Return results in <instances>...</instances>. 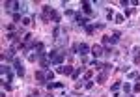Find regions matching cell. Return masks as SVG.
Instances as JSON below:
<instances>
[{
    "label": "cell",
    "instance_id": "9",
    "mask_svg": "<svg viewBox=\"0 0 140 97\" xmlns=\"http://www.w3.org/2000/svg\"><path fill=\"white\" fill-rule=\"evenodd\" d=\"M47 88H49V90H54V88H64V84H62V82H49V84H47Z\"/></svg>",
    "mask_w": 140,
    "mask_h": 97
},
{
    "label": "cell",
    "instance_id": "14",
    "mask_svg": "<svg viewBox=\"0 0 140 97\" xmlns=\"http://www.w3.org/2000/svg\"><path fill=\"white\" fill-rule=\"evenodd\" d=\"M19 21H22V19H21V13H15V15H13V22H19Z\"/></svg>",
    "mask_w": 140,
    "mask_h": 97
},
{
    "label": "cell",
    "instance_id": "6",
    "mask_svg": "<svg viewBox=\"0 0 140 97\" xmlns=\"http://www.w3.org/2000/svg\"><path fill=\"white\" fill-rule=\"evenodd\" d=\"M108 71H110V69H105V71H103L101 75L97 77V84H103V82L106 80V77H108Z\"/></svg>",
    "mask_w": 140,
    "mask_h": 97
},
{
    "label": "cell",
    "instance_id": "15",
    "mask_svg": "<svg viewBox=\"0 0 140 97\" xmlns=\"http://www.w3.org/2000/svg\"><path fill=\"white\" fill-rule=\"evenodd\" d=\"M52 78H54V73H52V71H47V80H49V82H51Z\"/></svg>",
    "mask_w": 140,
    "mask_h": 97
},
{
    "label": "cell",
    "instance_id": "5",
    "mask_svg": "<svg viewBox=\"0 0 140 97\" xmlns=\"http://www.w3.org/2000/svg\"><path fill=\"white\" fill-rule=\"evenodd\" d=\"M103 52H105V51H103L101 45H93V47H92V54H93V56H103Z\"/></svg>",
    "mask_w": 140,
    "mask_h": 97
},
{
    "label": "cell",
    "instance_id": "10",
    "mask_svg": "<svg viewBox=\"0 0 140 97\" xmlns=\"http://www.w3.org/2000/svg\"><path fill=\"white\" fill-rule=\"evenodd\" d=\"M51 62L52 63H62V62H64V54H58V52H56V56L51 60Z\"/></svg>",
    "mask_w": 140,
    "mask_h": 97
},
{
    "label": "cell",
    "instance_id": "19",
    "mask_svg": "<svg viewBox=\"0 0 140 97\" xmlns=\"http://www.w3.org/2000/svg\"><path fill=\"white\" fill-rule=\"evenodd\" d=\"M123 92H125V93H129V92H131V86H129L127 82H125V84H123Z\"/></svg>",
    "mask_w": 140,
    "mask_h": 97
},
{
    "label": "cell",
    "instance_id": "11",
    "mask_svg": "<svg viewBox=\"0 0 140 97\" xmlns=\"http://www.w3.org/2000/svg\"><path fill=\"white\" fill-rule=\"evenodd\" d=\"M36 78H38L39 82H43V80L47 78V75H45V73H43V71H36Z\"/></svg>",
    "mask_w": 140,
    "mask_h": 97
},
{
    "label": "cell",
    "instance_id": "4",
    "mask_svg": "<svg viewBox=\"0 0 140 97\" xmlns=\"http://www.w3.org/2000/svg\"><path fill=\"white\" fill-rule=\"evenodd\" d=\"M58 73H60V75H73V67H71V65H60Z\"/></svg>",
    "mask_w": 140,
    "mask_h": 97
},
{
    "label": "cell",
    "instance_id": "7",
    "mask_svg": "<svg viewBox=\"0 0 140 97\" xmlns=\"http://www.w3.org/2000/svg\"><path fill=\"white\" fill-rule=\"evenodd\" d=\"M90 51H92V49H90L86 43H80V45H79V52H80V54H88Z\"/></svg>",
    "mask_w": 140,
    "mask_h": 97
},
{
    "label": "cell",
    "instance_id": "2",
    "mask_svg": "<svg viewBox=\"0 0 140 97\" xmlns=\"http://www.w3.org/2000/svg\"><path fill=\"white\" fill-rule=\"evenodd\" d=\"M120 39V32H114L112 36H103V43L105 45H116Z\"/></svg>",
    "mask_w": 140,
    "mask_h": 97
},
{
    "label": "cell",
    "instance_id": "12",
    "mask_svg": "<svg viewBox=\"0 0 140 97\" xmlns=\"http://www.w3.org/2000/svg\"><path fill=\"white\" fill-rule=\"evenodd\" d=\"M92 77H93V71H92V69L84 73V78H86V80H90V78H92Z\"/></svg>",
    "mask_w": 140,
    "mask_h": 97
},
{
    "label": "cell",
    "instance_id": "1",
    "mask_svg": "<svg viewBox=\"0 0 140 97\" xmlns=\"http://www.w3.org/2000/svg\"><path fill=\"white\" fill-rule=\"evenodd\" d=\"M54 11L56 9H52L51 6H45L43 8V15H41V19H43V22H49L52 17H54Z\"/></svg>",
    "mask_w": 140,
    "mask_h": 97
},
{
    "label": "cell",
    "instance_id": "22",
    "mask_svg": "<svg viewBox=\"0 0 140 97\" xmlns=\"http://www.w3.org/2000/svg\"><path fill=\"white\" fill-rule=\"evenodd\" d=\"M133 90H135V92H140V82H138V84H135V88H133Z\"/></svg>",
    "mask_w": 140,
    "mask_h": 97
},
{
    "label": "cell",
    "instance_id": "8",
    "mask_svg": "<svg viewBox=\"0 0 140 97\" xmlns=\"http://www.w3.org/2000/svg\"><path fill=\"white\" fill-rule=\"evenodd\" d=\"M82 11H84L86 15H92V6H90L88 2H82Z\"/></svg>",
    "mask_w": 140,
    "mask_h": 97
},
{
    "label": "cell",
    "instance_id": "13",
    "mask_svg": "<svg viewBox=\"0 0 140 97\" xmlns=\"http://www.w3.org/2000/svg\"><path fill=\"white\" fill-rule=\"evenodd\" d=\"M93 30H95V26H93V24H88V26H86V32H88V34H93Z\"/></svg>",
    "mask_w": 140,
    "mask_h": 97
},
{
    "label": "cell",
    "instance_id": "21",
    "mask_svg": "<svg viewBox=\"0 0 140 97\" xmlns=\"http://www.w3.org/2000/svg\"><path fill=\"white\" fill-rule=\"evenodd\" d=\"M116 22H123V15H116Z\"/></svg>",
    "mask_w": 140,
    "mask_h": 97
},
{
    "label": "cell",
    "instance_id": "20",
    "mask_svg": "<svg viewBox=\"0 0 140 97\" xmlns=\"http://www.w3.org/2000/svg\"><path fill=\"white\" fill-rule=\"evenodd\" d=\"M22 24L28 26V24H30V19H28V17H22Z\"/></svg>",
    "mask_w": 140,
    "mask_h": 97
},
{
    "label": "cell",
    "instance_id": "18",
    "mask_svg": "<svg viewBox=\"0 0 140 97\" xmlns=\"http://www.w3.org/2000/svg\"><path fill=\"white\" fill-rule=\"evenodd\" d=\"M84 88H86V90H92V88H93V82H92V80H88V82L84 84Z\"/></svg>",
    "mask_w": 140,
    "mask_h": 97
},
{
    "label": "cell",
    "instance_id": "3",
    "mask_svg": "<svg viewBox=\"0 0 140 97\" xmlns=\"http://www.w3.org/2000/svg\"><path fill=\"white\" fill-rule=\"evenodd\" d=\"M13 65H15V71H17V75L19 77H22L24 75V67H22V63H21V60H13Z\"/></svg>",
    "mask_w": 140,
    "mask_h": 97
},
{
    "label": "cell",
    "instance_id": "17",
    "mask_svg": "<svg viewBox=\"0 0 140 97\" xmlns=\"http://www.w3.org/2000/svg\"><path fill=\"white\" fill-rule=\"evenodd\" d=\"M120 84H121V82H116V84H112V86H110V90H112V92H118Z\"/></svg>",
    "mask_w": 140,
    "mask_h": 97
},
{
    "label": "cell",
    "instance_id": "16",
    "mask_svg": "<svg viewBox=\"0 0 140 97\" xmlns=\"http://www.w3.org/2000/svg\"><path fill=\"white\" fill-rule=\"evenodd\" d=\"M80 73H82V69H77V71H73V78H79V75H80Z\"/></svg>",
    "mask_w": 140,
    "mask_h": 97
}]
</instances>
